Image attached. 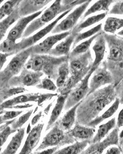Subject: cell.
Masks as SVG:
<instances>
[{"label": "cell", "instance_id": "32", "mask_svg": "<svg viewBox=\"0 0 123 154\" xmlns=\"http://www.w3.org/2000/svg\"><path fill=\"white\" fill-rule=\"evenodd\" d=\"M114 1L111 0H103V1H98L94 3L89 9L87 10L84 14L83 18H85L90 14H94L97 12L106 11L108 12L110 10V5L114 2Z\"/></svg>", "mask_w": 123, "mask_h": 154}, {"label": "cell", "instance_id": "34", "mask_svg": "<svg viewBox=\"0 0 123 154\" xmlns=\"http://www.w3.org/2000/svg\"><path fill=\"white\" fill-rule=\"evenodd\" d=\"M102 26H103L102 23H100L95 26L94 27L91 28L89 30H87V32L77 34L73 44V47H75V46L80 42L81 41H83L86 39L88 38H90L94 36V35H95L96 34L99 33L100 32H101V30L102 29Z\"/></svg>", "mask_w": 123, "mask_h": 154}, {"label": "cell", "instance_id": "10", "mask_svg": "<svg viewBox=\"0 0 123 154\" xmlns=\"http://www.w3.org/2000/svg\"><path fill=\"white\" fill-rule=\"evenodd\" d=\"M92 1H86L82 5H80L73 11L71 12L66 18L58 23L52 31V34H60L64 32H70L75 27L80 17L84 14L88 5Z\"/></svg>", "mask_w": 123, "mask_h": 154}, {"label": "cell", "instance_id": "21", "mask_svg": "<svg viewBox=\"0 0 123 154\" xmlns=\"http://www.w3.org/2000/svg\"><path fill=\"white\" fill-rule=\"evenodd\" d=\"M68 95L59 94V95L58 96L55 106L52 109V113L50 114V118L47 123V125L46 127V131L48 130L51 127L53 126V125H54L55 122L57 121L59 116H61L62 112L64 109L66 98L68 97Z\"/></svg>", "mask_w": 123, "mask_h": 154}, {"label": "cell", "instance_id": "31", "mask_svg": "<svg viewBox=\"0 0 123 154\" xmlns=\"http://www.w3.org/2000/svg\"><path fill=\"white\" fill-rule=\"evenodd\" d=\"M123 28V19L110 17L107 18L104 26V30L106 33L113 34Z\"/></svg>", "mask_w": 123, "mask_h": 154}, {"label": "cell", "instance_id": "17", "mask_svg": "<svg viewBox=\"0 0 123 154\" xmlns=\"http://www.w3.org/2000/svg\"><path fill=\"white\" fill-rule=\"evenodd\" d=\"M52 1H21L17 7L20 17H25L43 10Z\"/></svg>", "mask_w": 123, "mask_h": 154}, {"label": "cell", "instance_id": "42", "mask_svg": "<svg viewBox=\"0 0 123 154\" xmlns=\"http://www.w3.org/2000/svg\"><path fill=\"white\" fill-rule=\"evenodd\" d=\"M105 154H122V151L119 147L114 146L108 148Z\"/></svg>", "mask_w": 123, "mask_h": 154}, {"label": "cell", "instance_id": "5", "mask_svg": "<svg viewBox=\"0 0 123 154\" xmlns=\"http://www.w3.org/2000/svg\"><path fill=\"white\" fill-rule=\"evenodd\" d=\"M69 61L68 56L56 57L50 55L32 54L25 66L28 70L40 72L51 79H57L58 69L64 62Z\"/></svg>", "mask_w": 123, "mask_h": 154}, {"label": "cell", "instance_id": "6", "mask_svg": "<svg viewBox=\"0 0 123 154\" xmlns=\"http://www.w3.org/2000/svg\"><path fill=\"white\" fill-rule=\"evenodd\" d=\"M32 54V48H30L12 57L7 66L0 71V89L8 87L10 80L20 73Z\"/></svg>", "mask_w": 123, "mask_h": 154}, {"label": "cell", "instance_id": "40", "mask_svg": "<svg viewBox=\"0 0 123 154\" xmlns=\"http://www.w3.org/2000/svg\"><path fill=\"white\" fill-rule=\"evenodd\" d=\"M110 13L112 14L123 15V1L116 2L112 7Z\"/></svg>", "mask_w": 123, "mask_h": 154}, {"label": "cell", "instance_id": "7", "mask_svg": "<svg viewBox=\"0 0 123 154\" xmlns=\"http://www.w3.org/2000/svg\"><path fill=\"white\" fill-rule=\"evenodd\" d=\"M74 140L75 139L68 132L65 133L56 122L52 129L45 136L37 150L39 152L50 147H59L62 145L73 143Z\"/></svg>", "mask_w": 123, "mask_h": 154}, {"label": "cell", "instance_id": "25", "mask_svg": "<svg viewBox=\"0 0 123 154\" xmlns=\"http://www.w3.org/2000/svg\"><path fill=\"white\" fill-rule=\"evenodd\" d=\"M120 104H121V103H120L119 99L118 98H116V99L113 103V104L112 105V106L110 107L109 109H107V111H105L102 115H101L100 116H98L97 118H96L91 122L90 123L89 125H88V127H92V128H95L98 125L100 124L101 123L103 122L104 121L112 117V116H113L118 110Z\"/></svg>", "mask_w": 123, "mask_h": 154}, {"label": "cell", "instance_id": "28", "mask_svg": "<svg viewBox=\"0 0 123 154\" xmlns=\"http://www.w3.org/2000/svg\"><path fill=\"white\" fill-rule=\"evenodd\" d=\"M20 18V17L19 15L16 8V9L10 16H8L6 18L0 21V44L10 27Z\"/></svg>", "mask_w": 123, "mask_h": 154}, {"label": "cell", "instance_id": "18", "mask_svg": "<svg viewBox=\"0 0 123 154\" xmlns=\"http://www.w3.org/2000/svg\"><path fill=\"white\" fill-rule=\"evenodd\" d=\"M68 132L74 139L89 141L90 143L94 138L96 129L92 127L84 126L76 122L74 127Z\"/></svg>", "mask_w": 123, "mask_h": 154}, {"label": "cell", "instance_id": "30", "mask_svg": "<svg viewBox=\"0 0 123 154\" xmlns=\"http://www.w3.org/2000/svg\"><path fill=\"white\" fill-rule=\"evenodd\" d=\"M106 16V13L99 14L95 16H91L89 17L82 23H80V24L76 26L75 27L73 28L71 32L74 34H78L80 33V32L84 29L85 28L90 27L93 25L96 24L97 23L100 22V21L105 18Z\"/></svg>", "mask_w": 123, "mask_h": 154}, {"label": "cell", "instance_id": "41", "mask_svg": "<svg viewBox=\"0 0 123 154\" xmlns=\"http://www.w3.org/2000/svg\"><path fill=\"white\" fill-rule=\"evenodd\" d=\"M10 56H12V55L10 53L0 52V71L2 70L5 63L7 62L8 57Z\"/></svg>", "mask_w": 123, "mask_h": 154}, {"label": "cell", "instance_id": "26", "mask_svg": "<svg viewBox=\"0 0 123 154\" xmlns=\"http://www.w3.org/2000/svg\"><path fill=\"white\" fill-rule=\"evenodd\" d=\"M89 144V141H76L61 149L57 150L53 154H80Z\"/></svg>", "mask_w": 123, "mask_h": 154}, {"label": "cell", "instance_id": "9", "mask_svg": "<svg viewBox=\"0 0 123 154\" xmlns=\"http://www.w3.org/2000/svg\"><path fill=\"white\" fill-rule=\"evenodd\" d=\"M96 70L91 68L86 76L68 94L64 106L65 110L68 111L81 102L87 96L89 91V80L92 73Z\"/></svg>", "mask_w": 123, "mask_h": 154}, {"label": "cell", "instance_id": "14", "mask_svg": "<svg viewBox=\"0 0 123 154\" xmlns=\"http://www.w3.org/2000/svg\"><path fill=\"white\" fill-rule=\"evenodd\" d=\"M71 34V31L51 35L40 43L32 46V54H48L53 47L60 41L65 38Z\"/></svg>", "mask_w": 123, "mask_h": 154}, {"label": "cell", "instance_id": "35", "mask_svg": "<svg viewBox=\"0 0 123 154\" xmlns=\"http://www.w3.org/2000/svg\"><path fill=\"white\" fill-rule=\"evenodd\" d=\"M23 92V89L21 87H6L0 89V104L4 102L8 98L12 96L21 94Z\"/></svg>", "mask_w": 123, "mask_h": 154}, {"label": "cell", "instance_id": "1", "mask_svg": "<svg viewBox=\"0 0 123 154\" xmlns=\"http://www.w3.org/2000/svg\"><path fill=\"white\" fill-rule=\"evenodd\" d=\"M117 97L114 85H109L87 96L76 111V122L87 126Z\"/></svg>", "mask_w": 123, "mask_h": 154}, {"label": "cell", "instance_id": "46", "mask_svg": "<svg viewBox=\"0 0 123 154\" xmlns=\"http://www.w3.org/2000/svg\"><path fill=\"white\" fill-rule=\"evenodd\" d=\"M117 98H118L119 99L121 104H123V92L121 93V95H119V97Z\"/></svg>", "mask_w": 123, "mask_h": 154}, {"label": "cell", "instance_id": "43", "mask_svg": "<svg viewBox=\"0 0 123 154\" xmlns=\"http://www.w3.org/2000/svg\"><path fill=\"white\" fill-rule=\"evenodd\" d=\"M59 147H54L48 148L47 149L43 150L40 152H37L34 154H53L57 150Z\"/></svg>", "mask_w": 123, "mask_h": 154}, {"label": "cell", "instance_id": "11", "mask_svg": "<svg viewBox=\"0 0 123 154\" xmlns=\"http://www.w3.org/2000/svg\"><path fill=\"white\" fill-rule=\"evenodd\" d=\"M44 74L40 72H35L23 68L20 73L10 80L8 87H36L41 80Z\"/></svg>", "mask_w": 123, "mask_h": 154}, {"label": "cell", "instance_id": "3", "mask_svg": "<svg viewBox=\"0 0 123 154\" xmlns=\"http://www.w3.org/2000/svg\"><path fill=\"white\" fill-rule=\"evenodd\" d=\"M86 1H55L52 4L43 12L40 16L32 21L28 26L23 35V38L31 36L35 32L40 29L48 24L59 14L72 10L76 5H80Z\"/></svg>", "mask_w": 123, "mask_h": 154}, {"label": "cell", "instance_id": "4", "mask_svg": "<svg viewBox=\"0 0 123 154\" xmlns=\"http://www.w3.org/2000/svg\"><path fill=\"white\" fill-rule=\"evenodd\" d=\"M93 58L89 50L83 54L69 60L70 76L62 88L58 89L59 94H68L80 83L91 69Z\"/></svg>", "mask_w": 123, "mask_h": 154}, {"label": "cell", "instance_id": "19", "mask_svg": "<svg viewBox=\"0 0 123 154\" xmlns=\"http://www.w3.org/2000/svg\"><path fill=\"white\" fill-rule=\"evenodd\" d=\"M106 50V42L103 35V32L96 39V42L92 46V50L94 53V60L91 68L97 70L103 61L105 57Z\"/></svg>", "mask_w": 123, "mask_h": 154}, {"label": "cell", "instance_id": "38", "mask_svg": "<svg viewBox=\"0 0 123 154\" xmlns=\"http://www.w3.org/2000/svg\"><path fill=\"white\" fill-rule=\"evenodd\" d=\"M36 87L39 89H43L52 91H57V87L56 84L53 82L52 79L47 77L41 79L40 82L37 85Z\"/></svg>", "mask_w": 123, "mask_h": 154}, {"label": "cell", "instance_id": "12", "mask_svg": "<svg viewBox=\"0 0 123 154\" xmlns=\"http://www.w3.org/2000/svg\"><path fill=\"white\" fill-rule=\"evenodd\" d=\"M119 142V129L116 127L104 140L99 143H90L89 147L80 154H103L105 150L110 146H118Z\"/></svg>", "mask_w": 123, "mask_h": 154}, {"label": "cell", "instance_id": "22", "mask_svg": "<svg viewBox=\"0 0 123 154\" xmlns=\"http://www.w3.org/2000/svg\"><path fill=\"white\" fill-rule=\"evenodd\" d=\"M81 101V102H82ZM81 102L76 105L68 109L66 113L64 114L60 120L57 122V125L59 128L65 131H69L72 129L75 124L76 116V111L78 107L80 105Z\"/></svg>", "mask_w": 123, "mask_h": 154}, {"label": "cell", "instance_id": "48", "mask_svg": "<svg viewBox=\"0 0 123 154\" xmlns=\"http://www.w3.org/2000/svg\"><path fill=\"white\" fill-rule=\"evenodd\" d=\"M117 35H118V36H123V29L121 31H119V32H118V33H117Z\"/></svg>", "mask_w": 123, "mask_h": 154}, {"label": "cell", "instance_id": "15", "mask_svg": "<svg viewBox=\"0 0 123 154\" xmlns=\"http://www.w3.org/2000/svg\"><path fill=\"white\" fill-rule=\"evenodd\" d=\"M89 82V91L87 96L94 93L101 87L106 85H114V79L110 71L105 66L98 68Z\"/></svg>", "mask_w": 123, "mask_h": 154}, {"label": "cell", "instance_id": "39", "mask_svg": "<svg viewBox=\"0 0 123 154\" xmlns=\"http://www.w3.org/2000/svg\"><path fill=\"white\" fill-rule=\"evenodd\" d=\"M22 111H4V113L2 115L3 120L5 122L13 120L15 118L22 113Z\"/></svg>", "mask_w": 123, "mask_h": 154}, {"label": "cell", "instance_id": "45", "mask_svg": "<svg viewBox=\"0 0 123 154\" xmlns=\"http://www.w3.org/2000/svg\"><path fill=\"white\" fill-rule=\"evenodd\" d=\"M42 114H43L42 112L40 111L36 115H35L34 117L32 118V122H31V124L32 125H36L37 122L40 119V118H41Z\"/></svg>", "mask_w": 123, "mask_h": 154}, {"label": "cell", "instance_id": "37", "mask_svg": "<svg viewBox=\"0 0 123 154\" xmlns=\"http://www.w3.org/2000/svg\"><path fill=\"white\" fill-rule=\"evenodd\" d=\"M34 112L33 109H30L27 111L26 113L20 116L18 119H14V122L12 123L11 127L13 129L17 131L18 130L22 128L23 125L25 124L29 120L30 116L32 115Z\"/></svg>", "mask_w": 123, "mask_h": 154}, {"label": "cell", "instance_id": "13", "mask_svg": "<svg viewBox=\"0 0 123 154\" xmlns=\"http://www.w3.org/2000/svg\"><path fill=\"white\" fill-rule=\"evenodd\" d=\"M43 12V10L32 15L20 18L9 32L5 39L12 43L17 42L19 39L22 37L23 35L30 23L40 16Z\"/></svg>", "mask_w": 123, "mask_h": 154}, {"label": "cell", "instance_id": "2", "mask_svg": "<svg viewBox=\"0 0 123 154\" xmlns=\"http://www.w3.org/2000/svg\"><path fill=\"white\" fill-rule=\"evenodd\" d=\"M103 35L109 48V54L103 66L112 74L116 87L123 78V39L105 32Z\"/></svg>", "mask_w": 123, "mask_h": 154}, {"label": "cell", "instance_id": "47", "mask_svg": "<svg viewBox=\"0 0 123 154\" xmlns=\"http://www.w3.org/2000/svg\"><path fill=\"white\" fill-rule=\"evenodd\" d=\"M4 123L6 122H5L4 121H3L2 119V115H1V116H0V125L3 124V123Z\"/></svg>", "mask_w": 123, "mask_h": 154}, {"label": "cell", "instance_id": "24", "mask_svg": "<svg viewBox=\"0 0 123 154\" xmlns=\"http://www.w3.org/2000/svg\"><path fill=\"white\" fill-rule=\"evenodd\" d=\"M116 125V121L115 118H112L111 120L108 121L107 122L100 125L99 127L97 132L96 133L95 136H94V138L91 140L89 144L99 143L104 140L106 137V136L109 134V132L115 128Z\"/></svg>", "mask_w": 123, "mask_h": 154}, {"label": "cell", "instance_id": "52", "mask_svg": "<svg viewBox=\"0 0 123 154\" xmlns=\"http://www.w3.org/2000/svg\"><path fill=\"white\" fill-rule=\"evenodd\" d=\"M1 150H2V148H1V149H0V152H1Z\"/></svg>", "mask_w": 123, "mask_h": 154}, {"label": "cell", "instance_id": "8", "mask_svg": "<svg viewBox=\"0 0 123 154\" xmlns=\"http://www.w3.org/2000/svg\"><path fill=\"white\" fill-rule=\"evenodd\" d=\"M57 94H41V93H29L17 96L10 100H7L0 104L3 111L5 109H14L17 105L27 104L29 102H36L38 105L56 96Z\"/></svg>", "mask_w": 123, "mask_h": 154}, {"label": "cell", "instance_id": "29", "mask_svg": "<svg viewBox=\"0 0 123 154\" xmlns=\"http://www.w3.org/2000/svg\"><path fill=\"white\" fill-rule=\"evenodd\" d=\"M70 75L69 61L64 62L59 66L58 69L57 79H56V85L57 90L62 88L68 81Z\"/></svg>", "mask_w": 123, "mask_h": 154}, {"label": "cell", "instance_id": "16", "mask_svg": "<svg viewBox=\"0 0 123 154\" xmlns=\"http://www.w3.org/2000/svg\"><path fill=\"white\" fill-rule=\"evenodd\" d=\"M44 127V123H39L30 131L25 143L19 154H30L32 152L39 143Z\"/></svg>", "mask_w": 123, "mask_h": 154}, {"label": "cell", "instance_id": "23", "mask_svg": "<svg viewBox=\"0 0 123 154\" xmlns=\"http://www.w3.org/2000/svg\"><path fill=\"white\" fill-rule=\"evenodd\" d=\"M25 133V128H21L16 131L7 147L1 154H16L22 142Z\"/></svg>", "mask_w": 123, "mask_h": 154}, {"label": "cell", "instance_id": "50", "mask_svg": "<svg viewBox=\"0 0 123 154\" xmlns=\"http://www.w3.org/2000/svg\"><path fill=\"white\" fill-rule=\"evenodd\" d=\"M119 146H123V142L119 139V142L118 147Z\"/></svg>", "mask_w": 123, "mask_h": 154}, {"label": "cell", "instance_id": "20", "mask_svg": "<svg viewBox=\"0 0 123 154\" xmlns=\"http://www.w3.org/2000/svg\"><path fill=\"white\" fill-rule=\"evenodd\" d=\"M76 35L71 31L70 35L53 48L48 55L56 57L68 56L70 53L71 46L74 43Z\"/></svg>", "mask_w": 123, "mask_h": 154}, {"label": "cell", "instance_id": "44", "mask_svg": "<svg viewBox=\"0 0 123 154\" xmlns=\"http://www.w3.org/2000/svg\"><path fill=\"white\" fill-rule=\"evenodd\" d=\"M117 127L119 129L123 126V108L119 112L117 120Z\"/></svg>", "mask_w": 123, "mask_h": 154}, {"label": "cell", "instance_id": "49", "mask_svg": "<svg viewBox=\"0 0 123 154\" xmlns=\"http://www.w3.org/2000/svg\"><path fill=\"white\" fill-rule=\"evenodd\" d=\"M119 139H123V129L122 130V131H121V133L119 134Z\"/></svg>", "mask_w": 123, "mask_h": 154}, {"label": "cell", "instance_id": "27", "mask_svg": "<svg viewBox=\"0 0 123 154\" xmlns=\"http://www.w3.org/2000/svg\"><path fill=\"white\" fill-rule=\"evenodd\" d=\"M100 32H100L99 33L96 34L95 35H94V36L92 37L86 41L83 42L81 43L74 47L68 55L69 60L79 57L88 52L92 42L96 40V39L100 35Z\"/></svg>", "mask_w": 123, "mask_h": 154}, {"label": "cell", "instance_id": "51", "mask_svg": "<svg viewBox=\"0 0 123 154\" xmlns=\"http://www.w3.org/2000/svg\"><path fill=\"white\" fill-rule=\"evenodd\" d=\"M4 1H3V0H0V6H1V5H2V3H4Z\"/></svg>", "mask_w": 123, "mask_h": 154}, {"label": "cell", "instance_id": "33", "mask_svg": "<svg viewBox=\"0 0 123 154\" xmlns=\"http://www.w3.org/2000/svg\"><path fill=\"white\" fill-rule=\"evenodd\" d=\"M21 1L12 0L5 1L2 5L0 7V21L10 16L16 9Z\"/></svg>", "mask_w": 123, "mask_h": 154}, {"label": "cell", "instance_id": "36", "mask_svg": "<svg viewBox=\"0 0 123 154\" xmlns=\"http://www.w3.org/2000/svg\"><path fill=\"white\" fill-rule=\"evenodd\" d=\"M14 120V119L5 123V125H3V129L0 130V149L2 148L1 147L7 141L10 136L16 131V130L13 129L9 125H11Z\"/></svg>", "mask_w": 123, "mask_h": 154}]
</instances>
